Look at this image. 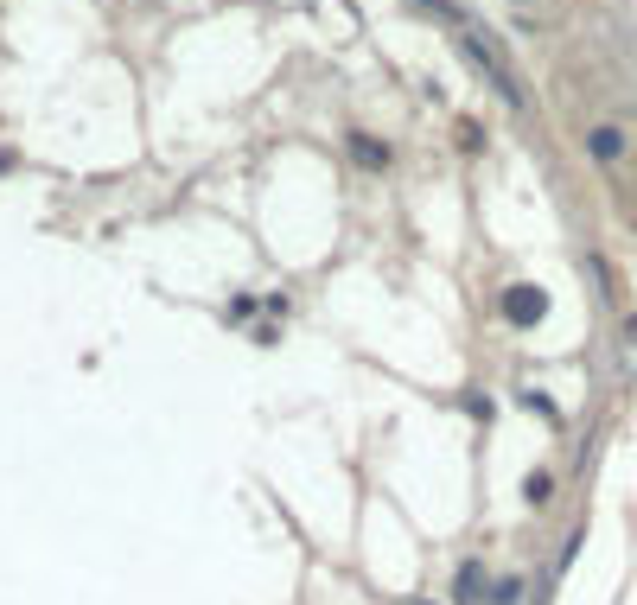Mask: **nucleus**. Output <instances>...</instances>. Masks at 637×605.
Returning a JSON list of instances; mask_svg holds the SVG:
<instances>
[{
	"label": "nucleus",
	"instance_id": "obj_1",
	"mask_svg": "<svg viewBox=\"0 0 637 605\" xmlns=\"http://www.w3.org/2000/svg\"><path fill=\"white\" fill-rule=\"evenodd\" d=\"M453 45L472 58V71L497 90V102H504V109H523V83H516V71L504 64V51H497L485 32H478V26H459V32H453Z\"/></svg>",
	"mask_w": 637,
	"mask_h": 605
},
{
	"label": "nucleus",
	"instance_id": "obj_2",
	"mask_svg": "<svg viewBox=\"0 0 637 605\" xmlns=\"http://www.w3.org/2000/svg\"><path fill=\"white\" fill-rule=\"evenodd\" d=\"M625 147H631V134L618 128V121H599V128H587V153L599 166H618L625 160Z\"/></svg>",
	"mask_w": 637,
	"mask_h": 605
},
{
	"label": "nucleus",
	"instance_id": "obj_3",
	"mask_svg": "<svg viewBox=\"0 0 637 605\" xmlns=\"http://www.w3.org/2000/svg\"><path fill=\"white\" fill-rule=\"evenodd\" d=\"M542 313H548V293L542 287H510L504 293V319L510 325H536Z\"/></svg>",
	"mask_w": 637,
	"mask_h": 605
},
{
	"label": "nucleus",
	"instance_id": "obj_4",
	"mask_svg": "<svg viewBox=\"0 0 637 605\" xmlns=\"http://www.w3.org/2000/svg\"><path fill=\"white\" fill-rule=\"evenodd\" d=\"M351 160L364 172H389V147L376 141V134H351Z\"/></svg>",
	"mask_w": 637,
	"mask_h": 605
},
{
	"label": "nucleus",
	"instance_id": "obj_5",
	"mask_svg": "<svg viewBox=\"0 0 637 605\" xmlns=\"http://www.w3.org/2000/svg\"><path fill=\"white\" fill-rule=\"evenodd\" d=\"M523 497H529V504L542 510L548 497H555V472H529V478H523Z\"/></svg>",
	"mask_w": 637,
	"mask_h": 605
},
{
	"label": "nucleus",
	"instance_id": "obj_6",
	"mask_svg": "<svg viewBox=\"0 0 637 605\" xmlns=\"http://www.w3.org/2000/svg\"><path fill=\"white\" fill-rule=\"evenodd\" d=\"M478 586H485V561H466V567H459V580H453V599H472Z\"/></svg>",
	"mask_w": 637,
	"mask_h": 605
},
{
	"label": "nucleus",
	"instance_id": "obj_7",
	"mask_svg": "<svg viewBox=\"0 0 637 605\" xmlns=\"http://www.w3.org/2000/svg\"><path fill=\"white\" fill-rule=\"evenodd\" d=\"M491 605H523V580H516V574H504V580L491 586Z\"/></svg>",
	"mask_w": 637,
	"mask_h": 605
},
{
	"label": "nucleus",
	"instance_id": "obj_8",
	"mask_svg": "<svg viewBox=\"0 0 637 605\" xmlns=\"http://www.w3.org/2000/svg\"><path fill=\"white\" fill-rule=\"evenodd\" d=\"M255 319V300H249V293H236V300H230V325H249Z\"/></svg>",
	"mask_w": 637,
	"mask_h": 605
}]
</instances>
